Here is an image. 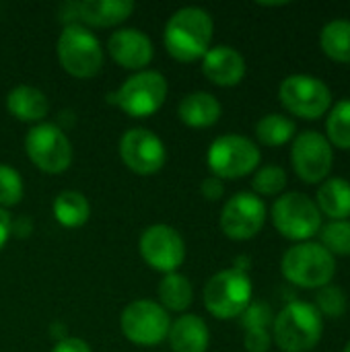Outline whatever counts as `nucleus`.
Listing matches in <instances>:
<instances>
[{"mask_svg":"<svg viewBox=\"0 0 350 352\" xmlns=\"http://www.w3.org/2000/svg\"><path fill=\"white\" fill-rule=\"evenodd\" d=\"M212 31V16L204 8L186 6L167 21L163 41L177 62H196L210 50Z\"/></svg>","mask_w":350,"mask_h":352,"instance_id":"nucleus-1","label":"nucleus"},{"mask_svg":"<svg viewBox=\"0 0 350 352\" xmlns=\"http://www.w3.org/2000/svg\"><path fill=\"white\" fill-rule=\"evenodd\" d=\"M322 332V314L307 301H291L274 320V342L285 352L311 351L320 342Z\"/></svg>","mask_w":350,"mask_h":352,"instance_id":"nucleus-2","label":"nucleus"},{"mask_svg":"<svg viewBox=\"0 0 350 352\" xmlns=\"http://www.w3.org/2000/svg\"><path fill=\"white\" fill-rule=\"evenodd\" d=\"M281 270L285 278L297 287L322 289L332 280L336 272V260L322 243L301 241L285 252Z\"/></svg>","mask_w":350,"mask_h":352,"instance_id":"nucleus-3","label":"nucleus"},{"mask_svg":"<svg viewBox=\"0 0 350 352\" xmlns=\"http://www.w3.org/2000/svg\"><path fill=\"white\" fill-rule=\"evenodd\" d=\"M58 60L68 74L93 78L103 68V50L99 39L85 25L68 23L58 39Z\"/></svg>","mask_w":350,"mask_h":352,"instance_id":"nucleus-4","label":"nucleus"},{"mask_svg":"<svg viewBox=\"0 0 350 352\" xmlns=\"http://www.w3.org/2000/svg\"><path fill=\"white\" fill-rule=\"evenodd\" d=\"M252 280L248 272L227 268L210 276L204 287V305L219 320H233L252 303Z\"/></svg>","mask_w":350,"mask_h":352,"instance_id":"nucleus-5","label":"nucleus"},{"mask_svg":"<svg viewBox=\"0 0 350 352\" xmlns=\"http://www.w3.org/2000/svg\"><path fill=\"white\" fill-rule=\"evenodd\" d=\"M260 148L254 140L241 134H225L212 140L206 163L215 177L235 179L252 173L260 165Z\"/></svg>","mask_w":350,"mask_h":352,"instance_id":"nucleus-6","label":"nucleus"},{"mask_svg":"<svg viewBox=\"0 0 350 352\" xmlns=\"http://www.w3.org/2000/svg\"><path fill=\"white\" fill-rule=\"evenodd\" d=\"M272 223L281 235L307 241L322 229V212L318 204L303 192H287L272 206Z\"/></svg>","mask_w":350,"mask_h":352,"instance_id":"nucleus-7","label":"nucleus"},{"mask_svg":"<svg viewBox=\"0 0 350 352\" xmlns=\"http://www.w3.org/2000/svg\"><path fill=\"white\" fill-rule=\"evenodd\" d=\"M120 326L124 336L138 346H157L169 336L171 320L169 314L161 307V303L138 299L130 303L122 318Z\"/></svg>","mask_w":350,"mask_h":352,"instance_id":"nucleus-8","label":"nucleus"},{"mask_svg":"<svg viewBox=\"0 0 350 352\" xmlns=\"http://www.w3.org/2000/svg\"><path fill=\"white\" fill-rule=\"evenodd\" d=\"M167 99V80L161 72L140 70L132 74L118 91L116 103L130 118H149L157 113Z\"/></svg>","mask_w":350,"mask_h":352,"instance_id":"nucleus-9","label":"nucleus"},{"mask_svg":"<svg viewBox=\"0 0 350 352\" xmlns=\"http://www.w3.org/2000/svg\"><path fill=\"white\" fill-rule=\"evenodd\" d=\"M281 103L295 116L316 120L328 111L332 105L330 87L311 74H291L281 82L278 89Z\"/></svg>","mask_w":350,"mask_h":352,"instance_id":"nucleus-10","label":"nucleus"},{"mask_svg":"<svg viewBox=\"0 0 350 352\" xmlns=\"http://www.w3.org/2000/svg\"><path fill=\"white\" fill-rule=\"evenodd\" d=\"M25 151L45 173H62L72 163V144L68 136L54 124H37L27 132Z\"/></svg>","mask_w":350,"mask_h":352,"instance_id":"nucleus-11","label":"nucleus"},{"mask_svg":"<svg viewBox=\"0 0 350 352\" xmlns=\"http://www.w3.org/2000/svg\"><path fill=\"white\" fill-rule=\"evenodd\" d=\"M291 161L297 175L307 182L316 184L328 177L334 161V151L330 140L318 130H305L295 136L291 146Z\"/></svg>","mask_w":350,"mask_h":352,"instance_id":"nucleus-12","label":"nucleus"},{"mask_svg":"<svg viewBox=\"0 0 350 352\" xmlns=\"http://www.w3.org/2000/svg\"><path fill=\"white\" fill-rule=\"evenodd\" d=\"M266 221V204L254 192H237L221 210V229L229 239L245 241L256 237Z\"/></svg>","mask_w":350,"mask_h":352,"instance_id":"nucleus-13","label":"nucleus"},{"mask_svg":"<svg viewBox=\"0 0 350 352\" xmlns=\"http://www.w3.org/2000/svg\"><path fill=\"white\" fill-rule=\"evenodd\" d=\"M140 256L151 268L163 274L177 272L186 260L184 237L169 225H153L140 235Z\"/></svg>","mask_w":350,"mask_h":352,"instance_id":"nucleus-14","label":"nucleus"},{"mask_svg":"<svg viewBox=\"0 0 350 352\" xmlns=\"http://www.w3.org/2000/svg\"><path fill=\"white\" fill-rule=\"evenodd\" d=\"M120 155L126 167L138 175H153L167 161L163 140L146 128L128 130L120 140Z\"/></svg>","mask_w":350,"mask_h":352,"instance_id":"nucleus-15","label":"nucleus"},{"mask_svg":"<svg viewBox=\"0 0 350 352\" xmlns=\"http://www.w3.org/2000/svg\"><path fill=\"white\" fill-rule=\"evenodd\" d=\"M107 50L111 58L128 70H142L144 66L151 64L155 56L153 41L140 29L116 31L107 41Z\"/></svg>","mask_w":350,"mask_h":352,"instance_id":"nucleus-16","label":"nucleus"},{"mask_svg":"<svg viewBox=\"0 0 350 352\" xmlns=\"http://www.w3.org/2000/svg\"><path fill=\"white\" fill-rule=\"evenodd\" d=\"M202 72L219 87H235L245 76V60L231 45H215L202 56Z\"/></svg>","mask_w":350,"mask_h":352,"instance_id":"nucleus-17","label":"nucleus"},{"mask_svg":"<svg viewBox=\"0 0 350 352\" xmlns=\"http://www.w3.org/2000/svg\"><path fill=\"white\" fill-rule=\"evenodd\" d=\"M68 10L74 19L93 25V27H113L124 23L132 10L134 2L130 0H83L68 4Z\"/></svg>","mask_w":350,"mask_h":352,"instance_id":"nucleus-18","label":"nucleus"},{"mask_svg":"<svg viewBox=\"0 0 350 352\" xmlns=\"http://www.w3.org/2000/svg\"><path fill=\"white\" fill-rule=\"evenodd\" d=\"M169 346L173 352H206L210 334L202 318L184 314L169 328Z\"/></svg>","mask_w":350,"mask_h":352,"instance_id":"nucleus-19","label":"nucleus"},{"mask_svg":"<svg viewBox=\"0 0 350 352\" xmlns=\"http://www.w3.org/2000/svg\"><path fill=\"white\" fill-rule=\"evenodd\" d=\"M221 103L212 93L196 91L186 95L177 105L179 120L190 128H208L219 122L221 118Z\"/></svg>","mask_w":350,"mask_h":352,"instance_id":"nucleus-20","label":"nucleus"},{"mask_svg":"<svg viewBox=\"0 0 350 352\" xmlns=\"http://www.w3.org/2000/svg\"><path fill=\"white\" fill-rule=\"evenodd\" d=\"M6 107L21 122H41L50 111L47 97L29 85L14 87L6 97Z\"/></svg>","mask_w":350,"mask_h":352,"instance_id":"nucleus-21","label":"nucleus"},{"mask_svg":"<svg viewBox=\"0 0 350 352\" xmlns=\"http://www.w3.org/2000/svg\"><path fill=\"white\" fill-rule=\"evenodd\" d=\"M318 208L332 221L350 217V182L344 177H326L318 188Z\"/></svg>","mask_w":350,"mask_h":352,"instance_id":"nucleus-22","label":"nucleus"},{"mask_svg":"<svg viewBox=\"0 0 350 352\" xmlns=\"http://www.w3.org/2000/svg\"><path fill=\"white\" fill-rule=\"evenodd\" d=\"M54 217L56 221L66 227V229H78L83 227L89 217H91V206H89V200L76 192V190H64L56 196L54 200Z\"/></svg>","mask_w":350,"mask_h":352,"instance_id":"nucleus-23","label":"nucleus"},{"mask_svg":"<svg viewBox=\"0 0 350 352\" xmlns=\"http://www.w3.org/2000/svg\"><path fill=\"white\" fill-rule=\"evenodd\" d=\"M159 299L165 311L182 314L192 305V299H194L192 283L184 274H177V272L165 274L159 285Z\"/></svg>","mask_w":350,"mask_h":352,"instance_id":"nucleus-24","label":"nucleus"},{"mask_svg":"<svg viewBox=\"0 0 350 352\" xmlns=\"http://www.w3.org/2000/svg\"><path fill=\"white\" fill-rule=\"evenodd\" d=\"M322 50L338 62H350V19H334L320 31Z\"/></svg>","mask_w":350,"mask_h":352,"instance_id":"nucleus-25","label":"nucleus"},{"mask_svg":"<svg viewBox=\"0 0 350 352\" xmlns=\"http://www.w3.org/2000/svg\"><path fill=\"white\" fill-rule=\"evenodd\" d=\"M295 122L283 113H268L256 124V136L266 146H281L295 136Z\"/></svg>","mask_w":350,"mask_h":352,"instance_id":"nucleus-26","label":"nucleus"},{"mask_svg":"<svg viewBox=\"0 0 350 352\" xmlns=\"http://www.w3.org/2000/svg\"><path fill=\"white\" fill-rule=\"evenodd\" d=\"M328 140L340 148H350V99H340L326 120Z\"/></svg>","mask_w":350,"mask_h":352,"instance_id":"nucleus-27","label":"nucleus"},{"mask_svg":"<svg viewBox=\"0 0 350 352\" xmlns=\"http://www.w3.org/2000/svg\"><path fill=\"white\" fill-rule=\"evenodd\" d=\"M322 245L334 256H349L350 254V221H330L320 229Z\"/></svg>","mask_w":350,"mask_h":352,"instance_id":"nucleus-28","label":"nucleus"},{"mask_svg":"<svg viewBox=\"0 0 350 352\" xmlns=\"http://www.w3.org/2000/svg\"><path fill=\"white\" fill-rule=\"evenodd\" d=\"M287 186V171L281 165H264L256 171L252 188L262 196H274Z\"/></svg>","mask_w":350,"mask_h":352,"instance_id":"nucleus-29","label":"nucleus"},{"mask_svg":"<svg viewBox=\"0 0 350 352\" xmlns=\"http://www.w3.org/2000/svg\"><path fill=\"white\" fill-rule=\"evenodd\" d=\"M347 307H349V299H347V293L340 287L326 285L316 295V309L322 316L340 318V316L347 314Z\"/></svg>","mask_w":350,"mask_h":352,"instance_id":"nucleus-30","label":"nucleus"},{"mask_svg":"<svg viewBox=\"0 0 350 352\" xmlns=\"http://www.w3.org/2000/svg\"><path fill=\"white\" fill-rule=\"evenodd\" d=\"M23 200V177L10 165L0 163V208L14 206Z\"/></svg>","mask_w":350,"mask_h":352,"instance_id":"nucleus-31","label":"nucleus"},{"mask_svg":"<svg viewBox=\"0 0 350 352\" xmlns=\"http://www.w3.org/2000/svg\"><path fill=\"white\" fill-rule=\"evenodd\" d=\"M272 324V309L268 303L256 301L250 303L245 307V311L241 314V326L243 330H268V326Z\"/></svg>","mask_w":350,"mask_h":352,"instance_id":"nucleus-32","label":"nucleus"},{"mask_svg":"<svg viewBox=\"0 0 350 352\" xmlns=\"http://www.w3.org/2000/svg\"><path fill=\"white\" fill-rule=\"evenodd\" d=\"M270 342H272V336L268 330H248L243 338L248 352H268Z\"/></svg>","mask_w":350,"mask_h":352,"instance_id":"nucleus-33","label":"nucleus"},{"mask_svg":"<svg viewBox=\"0 0 350 352\" xmlns=\"http://www.w3.org/2000/svg\"><path fill=\"white\" fill-rule=\"evenodd\" d=\"M200 192L206 200H219L223 198L225 194V186L219 177H206L202 184H200Z\"/></svg>","mask_w":350,"mask_h":352,"instance_id":"nucleus-34","label":"nucleus"},{"mask_svg":"<svg viewBox=\"0 0 350 352\" xmlns=\"http://www.w3.org/2000/svg\"><path fill=\"white\" fill-rule=\"evenodd\" d=\"M52 352H91V349L80 338H62Z\"/></svg>","mask_w":350,"mask_h":352,"instance_id":"nucleus-35","label":"nucleus"},{"mask_svg":"<svg viewBox=\"0 0 350 352\" xmlns=\"http://www.w3.org/2000/svg\"><path fill=\"white\" fill-rule=\"evenodd\" d=\"M10 233H12V221H10V214H8L4 208H0V250L6 245V241H8Z\"/></svg>","mask_w":350,"mask_h":352,"instance_id":"nucleus-36","label":"nucleus"},{"mask_svg":"<svg viewBox=\"0 0 350 352\" xmlns=\"http://www.w3.org/2000/svg\"><path fill=\"white\" fill-rule=\"evenodd\" d=\"M342 352H350V340H349V344L344 346V351H342Z\"/></svg>","mask_w":350,"mask_h":352,"instance_id":"nucleus-37","label":"nucleus"}]
</instances>
